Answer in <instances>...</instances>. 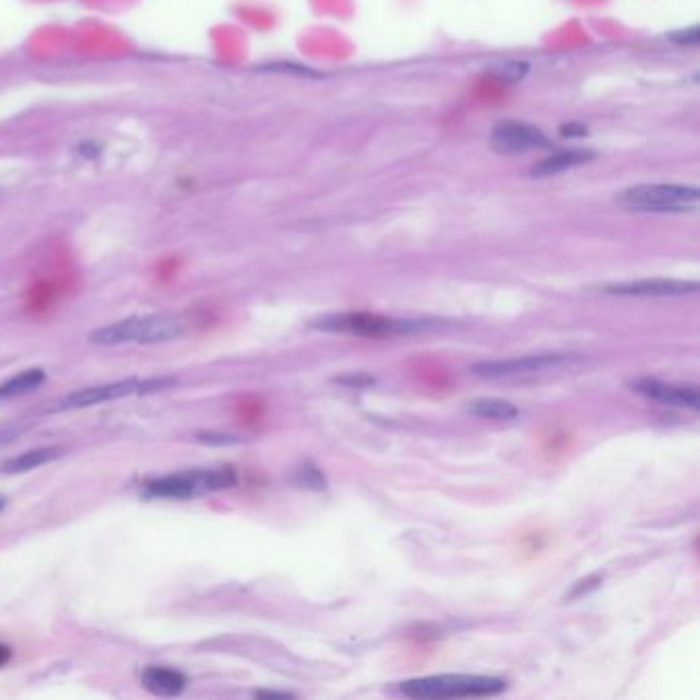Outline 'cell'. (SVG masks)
Listing matches in <instances>:
<instances>
[{
    "instance_id": "1",
    "label": "cell",
    "mask_w": 700,
    "mask_h": 700,
    "mask_svg": "<svg viewBox=\"0 0 700 700\" xmlns=\"http://www.w3.org/2000/svg\"><path fill=\"white\" fill-rule=\"evenodd\" d=\"M505 688V680L479 674L425 676L399 684V692L409 698H481L501 694Z\"/></svg>"
},
{
    "instance_id": "2",
    "label": "cell",
    "mask_w": 700,
    "mask_h": 700,
    "mask_svg": "<svg viewBox=\"0 0 700 700\" xmlns=\"http://www.w3.org/2000/svg\"><path fill=\"white\" fill-rule=\"evenodd\" d=\"M616 202L635 212L686 214L698 210L700 191L690 185L645 183L625 189L620 196H616Z\"/></svg>"
},
{
    "instance_id": "3",
    "label": "cell",
    "mask_w": 700,
    "mask_h": 700,
    "mask_svg": "<svg viewBox=\"0 0 700 700\" xmlns=\"http://www.w3.org/2000/svg\"><path fill=\"white\" fill-rule=\"evenodd\" d=\"M185 333V323L173 315L134 317L120 323L107 325L89 335L97 345H122V343H165Z\"/></svg>"
},
{
    "instance_id": "4",
    "label": "cell",
    "mask_w": 700,
    "mask_h": 700,
    "mask_svg": "<svg viewBox=\"0 0 700 700\" xmlns=\"http://www.w3.org/2000/svg\"><path fill=\"white\" fill-rule=\"evenodd\" d=\"M235 485L237 475L232 469H202L150 481L146 485V493L163 499H193L214 491H224Z\"/></svg>"
},
{
    "instance_id": "5",
    "label": "cell",
    "mask_w": 700,
    "mask_h": 700,
    "mask_svg": "<svg viewBox=\"0 0 700 700\" xmlns=\"http://www.w3.org/2000/svg\"><path fill=\"white\" fill-rule=\"evenodd\" d=\"M315 329L329 333H349V335H364V337H386V335H403L425 329V321H399L380 315L368 313H343L329 315L313 323Z\"/></svg>"
},
{
    "instance_id": "6",
    "label": "cell",
    "mask_w": 700,
    "mask_h": 700,
    "mask_svg": "<svg viewBox=\"0 0 700 700\" xmlns=\"http://www.w3.org/2000/svg\"><path fill=\"white\" fill-rule=\"evenodd\" d=\"M140 382L138 378H126L120 382H111V384H101V386H89L83 388V391H76L66 395L64 399L56 401L48 413H60V411H76V409H87V407H95L101 403H109V401H118L124 397H130L134 393L140 391Z\"/></svg>"
},
{
    "instance_id": "7",
    "label": "cell",
    "mask_w": 700,
    "mask_h": 700,
    "mask_svg": "<svg viewBox=\"0 0 700 700\" xmlns=\"http://www.w3.org/2000/svg\"><path fill=\"white\" fill-rule=\"evenodd\" d=\"M491 148L497 154H524L538 148H551V140L536 126L524 122H501L491 132Z\"/></svg>"
},
{
    "instance_id": "8",
    "label": "cell",
    "mask_w": 700,
    "mask_h": 700,
    "mask_svg": "<svg viewBox=\"0 0 700 700\" xmlns=\"http://www.w3.org/2000/svg\"><path fill=\"white\" fill-rule=\"evenodd\" d=\"M569 362H571V358H567L563 354H540V356H524V358H512V360L481 362L473 370H475V374L485 376V378H501V376H518V374L555 370V368L569 364Z\"/></svg>"
},
{
    "instance_id": "9",
    "label": "cell",
    "mask_w": 700,
    "mask_h": 700,
    "mask_svg": "<svg viewBox=\"0 0 700 700\" xmlns=\"http://www.w3.org/2000/svg\"><path fill=\"white\" fill-rule=\"evenodd\" d=\"M633 391L647 397V399L664 403V405L684 407V409H692V411H698V407H700V395H698L696 386L670 384V382H661L655 378H643V380L633 382Z\"/></svg>"
},
{
    "instance_id": "10",
    "label": "cell",
    "mask_w": 700,
    "mask_h": 700,
    "mask_svg": "<svg viewBox=\"0 0 700 700\" xmlns=\"http://www.w3.org/2000/svg\"><path fill=\"white\" fill-rule=\"evenodd\" d=\"M604 294L614 296H684L698 292V282L684 280H633V282H616L600 288Z\"/></svg>"
},
{
    "instance_id": "11",
    "label": "cell",
    "mask_w": 700,
    "mask_h": 700,
    "mask_svg": "<svg viewBox=\"0 0 700 700\" xmlns=\"http://www.w3.org/2000/svg\"><path fill=\"white\" fill-rule=\"evenodd\" d=\"M596 159V154L592 150L586 148H571V150H559L551 157H547L544 161H540L534 169H532V177H551V175H559L565 173L573 167L586 165L590 161Z\"/></svg>"
},
{
    "instance_id": "12",
    "label": "cell",
    "mask_w": 700,
    "mask_h": 700,
    "mask_svg": "<svg viewBox=\"0 0 700 700\" xmlns=\"http://www.w3.org/2000/svg\"><path fill=\"white\" fill-rule=\"evenodd\" d=\"M142 686L157 696L173 698L183 694V690L187 688V678L171 668L150 666L142 672Z\"/></svg>"
},
{
    "instance_id": "13",
    "label": "cell",
    "mask_w": 700,
    "mask_h": 700,
    "mask_svg": "<svg viewBox=\"0 0 700 700\" xmlns=\"http://www.w3.org/2000/svg\"><path fill=\"white\" fill-rule=\"evenodd\" d=\"M60 448H37V450H29L23 452L11 460H7L3 466H0V471L5 475H19V473H27L37 469V466H44L50 460L60 456Z\"/></svg>"
},
{
    "instance_id": "14",
    "label": "cell",
    "mask_w": 700,
    "mask_h": 700,
    "mask_svg": "<svg viewBox=\"0 0 700 700\" xmlns=\"http://www.w3.org/2000/svg\"><path fill=\"white\" fill-rule=\"evenodd\" d=\"M46 382V372L40 368L27 370L11 380H7L5 384H0V401L5 399H13V397H21L27 393H33Z\"/></svg>"
},
{
    "instance_id": "15",
    "label": "cell",
    "mask_w": 700,
    "mask_h": 700,
    "mask_svg": "<svg viewBox=\"0 0 700 700\" xmlns=\"http://www.w3.org/2000/svg\"><path fill=\"white\" fill-rule=\"evenodd\" d=\"M466 411L475 417H483V419H497V421H510L514 417H518V407L501 401V399H475L466 403Z\"/></svg>"
},
{
    "instance_id": "16",
    "label": "cell",
    "mask_w": 700,
    "mask_h": 700,
    "mask_svg": "<svg viewBox=\"0 0 700 700\" xmlns=\"http://www.w3.org/2000/svg\"><path fill=\"white\" fill-rule=\"evenodd\" d=\"M526 72H528V64H524V62H510V64H503V66L495 68L493 74L503 83H518V81L524 79Z\"/></svg>"
},
{
    "instance_id": "17",
    "label": "cell",
    "mask_w": 700,
    "mask_h": 700,
    "mask_svg": "<svg viewBox=\"0 0 700 700\" xmlns=\"http://www.w3.org/2000/svg\"><path fill=\"white\" fill-rule=\"evenodd\" d=\"M298 481L310 489H325V477L315 466H304L302 471H298Z\"/></svg>"
},
{
    "instance_id": "18",
    "label": "cell",
    "mask_w": 700,
    "mask_h": 700,
    "mask_svg": "<svg viewBox=\"0 0 700 700\" xmlns=\"http://www.w3.org/2000/svg\"><path fill=\"white\" fill-rule=\"evenodd\" d=\"M670 40L680 44V46H696L700 42V29L694 25V27H688L684 31H674V33H670Z\"/></svg>"
},
{
    "instance_id": "19",
    "label": "cell",
    "mask_w": 700,
    "mask_h": 700,
    "mask_svg": "<svg viewBox=\"0 0 700 700\" xmlns=\"http://www.w3.org/2000/svg\"><path fill=\"white\" fill-rule=\"evenodd\" d=\"M198 438H200V442H206V444H235V442H239L230 436H216V434H202Z\"/></svg>"
},
{
    "instance_id": "20",
    "label": "cell",
    "mask_w": 700,
    "mask_h": 700,
    "mask_svg": "<svg viewBox=\"0 0 700 700\" xmlns=\"http://www.w3.org/2000/svg\"><path fill=\"white\" fill-rule=\"evenodd\" d=\"M561 134L567 138V136H583V134H588V130L583 128V126H577V124H569V126H563L561 128Z\"/></svg>"
},
{
    "instance_id": "21",
    "label": "cell",
    "mask_w": 700,
    "mask_h": 700,
    "mask_svg": "<svg viewBox=\"0 0 700 700\" xmlns=\"http://www.w3.org/2000/svg\"><path fill=\"white\" fill-rule=\"evenodd\" d=\"M583 583H586V586H598V583H600V577H590L588 581H581V586H583ZM590 588H586V592H588ZM583 592V588H575L573 590V594H571V598H575V596H579Z\"/></svg>"
},
{
    "instance_id": "22",
    "label": "cell",
    "mask_w": 700,
    "mask_h": 700,
    "mask_svg": "<svg viewBox=\"0 0 700 700\" xmlns=\"http://www.w3.org/2000/svg\"><path fill=\"white\" fill-rule=\"evenodd\" d=\"M9 659H11V649L7 645H0V668L9 664Z\"/></svg>"
},
{
    "instance_id": "23",
    "label": "cell",
    "mask_w": 700,
    "mask_h": 700,
    "mask_svg": "<svg viewBox=\"0 0 700 700\" xmlns=\"http://www.w3.org/2000/svg\"><path fill=\"white\" fill-rule=\"evenodd\" d=\"M257 696H284V698H290L292 694L290 692H257Z\"/></svg>"
},
{
    "instance_id": "24",
    "label": "cell",
    "mask_w": 700,
    "mask_h": 700,
    "mask_svg": "<svg viewBox=\"0 0 700 700\" xmlns=\"http://www.w3.org/2000/svg\"><path fill=\"white\" fill-rule=\"evenodd\" d=\"M13 438H15V434H7V432H5V434H0V446L9 444Z\"/></svg>"
},
{
    "instance_id": "25",
    "label": "cell",
    "mask_w": 700,
    "mask_h": 700,
    "mask_svg": "<svg viewBox=\"0 0 700 700\" xmlns=\"http://www.w3.org/2000/svg\"><path fill=\"white\" fill-rule=\"evenodd\" d=\"M5 505H7V499L0 497V510H5Z\"/></svg>"
}]
</instances>
